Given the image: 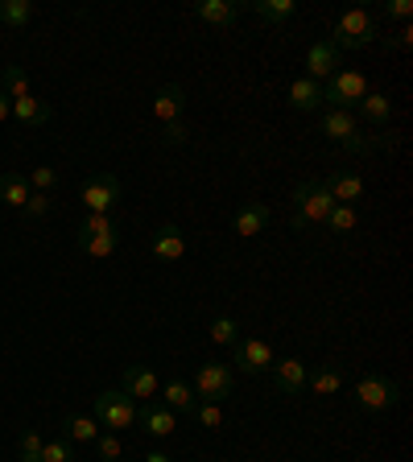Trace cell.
<instances>
[{"label":"cell","mask_w":413,"mask_h":462,"mask_svg":"<svg viewBox=\"0 0 413 462\" xmlns=\"http://www.w3.org/2000/svg\"><path fill=\"white\" fill-rule=\"evenodd\" d=\"M0 91L9 99H21V96H29V75H25V67H5V79H0Z\"/></svg>","instance_id":"obj_32"},{"label":"cell","mask_w":413,"mask_h":462,"mask_svg":"<svg viewBox=\"0 0 413 462\" xmlns=\"http://www.w3.org/2000/svg\"><path fill=\"white\" fill-rule=\"evenodd\" d=\"M170 462H174V458H170Z\"/></svg>","instance_id":"obj_44"},{"label":"cell","mask_w":413,"mask_h":462,"mask_svg":"<svg viewBox=\"0 0 413 462\" xmlns=\"http://www.w3.org/2000/svg\"><path fill=\"white\" fill-rule=\"evenodd\" d=\"M194 421H199L202 425V430H220V425H223V404H207V401H199V404H194Z\"/></svg>","instance_id":"obj_37"},{"label":"cell","mask_w":413,"mask_h":462,"mask_svg":"<svg viewBox=\"0 0 413 462\" xmlns=\"http://www.w3.org/2000/svg\"><path fill=\"white\" fill-rule=\"evenodd\" d=\"M368 91H372V87H368V79L360 75V70H335V75L323 83V107H331V112H356Z\"/></svg>","instance_id":"obj_3"},{"label":"cell","mask_w":413,"mask_h":462,"mask_svg":"<svg viewBox=\"0 0 413 462\" xmlns=\"http://www.w3.org/2000/svg\"><path fill=\"white\" fill-rule=\"evenodd\" d=\"M380 13H385L389 21H409V13H413V0H393V5H380Z\"/></svg>","instance_id":"obj_40"},{"label":"cell","mask_w":413,"mask_h":462,"mask_svg":"<svg viewBox=\"0 0 413 462\" xmlns=\"http://www.w3.org/2000/svg\"><path fill=\"white\" fill-rule=\"evenodd\" d=\"M13 120H17L21 128H42V125H50V104L29 91V96L13 99Z\"/></svg>","instance_id":"obj_19"},{"label":"cell","mask_w":413,"mask_h":462,"mask_svg":"<svg viewBox=\"0 0 413 462\" xmlns=\"http://www.w3.org/2000/svg\"><path fill=\"white\" fill-rule=\"evenodd\" d=\"M323 136L327 141H335L343 153H352V157H364V153H372V144H368V136L360 133V120H356V112H323Z\"/></svg>","instance_id":"obj_5"},{"label":"cell","mask_w":413,"mask_h":462,"mask_svg":"<svg viewBox=\"0 0 413 462\" xmlns=\"http://www.w3.org/2000/svg\"><path fill=\"white\" fill-rule=\"evenodd\" d=\"M29 194H33V190H29V178H25V173H0V202H5V207L21 211Z\"/></svg>","instance_id":"obj_25"},{"label":"cell","mask_w":413,"mask_h":462,"mask_svg":"<svg viewBox=\"0 0 413 462\" xmlns=\"http://www.w3.org/2000/svg\"><path fill=\"white\" fill-rule=\"evenodd\" d=\"M273 346L265 343V338H240V343L231 346V372L236 375H265L273 367Z\"/></svg>","instance_id":"obj_9"},{"label":"cell","mask_w":413,"mask_h":462,"mask_svg":"<svg viewBox=\"0 0 413 462\" xmlns=\"http://www.w3.org/2000/svg\"><path fill=\"white\" fill-rule=\"evenodd\" d=\"M249 9L257 13V17L265 21L269 29H281V25H289V21H294L298 5H294V0H249Z\"/></svg>","instance_id":"obj_22"},{"label":"cell","mask_w":413,"mask_h":462,"mask_svg":"<svg viewBox=\"0 0 413 462\" xmlns=\"http://www.w3.org/2000/svg\"><path fill=\"white\" fill-rule=\"evenodd\" d=\"M376 42H380L385 50H405V46H413V29L405 25V29H397V33H380Z\"/></svg>","instance_id":"obj_38"},{"label":"cell","mask_w":413,"mask_h":462,"mask_svg":"<svg viewBox=\"0 0 413 462\" xmlns=\"http://www.w3.org/2000/svg\"><path fill=\"white\" fill-rule=\"evenodd\" d=\"M21 211H25L29 219H42V215L50 211V194H38V190H33V194L25 199V207H21Z\"/></svg>","instance_id":"obj_39"},{"label":"cell","mask_w":413,"mask_h":462,"mask_svg":"<svg viewBox=\"0 0 413 462\" xmlns=\"http://www.w3.org/2000/svg\"><path fill=\"white\" fill-rule=\"evenodd\" d=\"M306 388L314 396H335L343 388V372L339 367H318L314 375H306Z\"/></svg>","instance_id":"obj_28"},{"label":"cell","mask_w":413,"mask_h":462,"mask_svg":"<svg viewBox=\"0 0 413 462\" xmlns=\"http://www.w3.org/2000/svg\"><path fill=\"white\" fill-rule=\"evenodd\" d=\"M207 335H211V343H220V346H236L240 343V322H236V318H228V314H220V318H211V330H207Z\"/></svg>","instance_id":"obj_30"},{"label":"cell","mask_w":413,"mask_h":462,"mask_svg":"<svg viewBox=\"0 0 413 462\" xmlns=\"http://www.w3.org/2000/svg\"><path fill=\"white\" fill-rule=\"evenodd\" d=\"M62 433H67L70 446H91L99 425H96V417H87V413H67L62 417Z\"/></svg>","instance_id":"obj_24"},{"label":"cell","mask_w":413,"mask_h":462,"mask_svg":"<svg viewBox=\"0 0 413 462\" xmlns=\"http://www.w3.org/2000/svg\"><path fill=\"white\" fill-rule=\"evenodd\" d=\"M54 182H58V170H54V165H33V170H29V190L50 194V190H54Z\"/></svg>","instance_id":"obj_35"},{"label":"cell","mask_w":413,"mask_h":462,"mask_svg":"<svg viewBox=\"0 0 413 462\" xmlns=\"http://www.w3.org/2000/svg\"><path fill=\"white\" fill-rule=\"evenodd\" d=\"M265 227H269V207H265V202L252 199L236 211V236H240V240H252V236H260Z\"/></svg>","instance_id":"obj_20"},{"label":"cell","mask_w":413,"mask_h":462,"mask_svg":"<svg viewBox=\"0 0 413 462\" xmlns=\"http://www.w3.org/2000/svg\"><path fill=\"white\" fill-rule=\"evenodd\" d=\"M186 136H191V128H186V120H178V125H165L162 141H165V144H183Z\"/></svg>","instance_id":"obj_41"},{"label":"cell","mask_w":413,"mask_h":462,"mask_svg":"<svg viewBox=\"0 0 413 462\" xmlns=\"http://www.w3.org/2000/svg\"><path fill=\"white\" fill-rule=\"evenodd\" d=\"M360 120L372 128H389V120H393V99L385 96V91H368L364 99H360Z\"/></svg>","instance_id":"obj_21"},{"label":"cell","mask_w":413,"mask_h":462,"mask_svg":"<svg viewBox=\"0 0 413 462\" xmlns=\"http://www.w3.org/2000/svg\"><path fill=\"white\" fill-rule=\"evenodd\" d=\"M231 393H236V372H231V364H223V359L199 364V372H194V396H199V401L223 404Z\"/></svg>","instance_id":"obj_6"},{"label":"cell","mask_w":413,"mask_h":462,"mask_svg":"<svg viewBox=\"0 0 413 462\" xmlns=\"http://www.w3.org/2000/svg\"><path fill=\"white\" fill-rule=\"evenodd\" d=\"M356 404L364 413H385V409L401 404V388H397V380H389V375L368 372L356 380Z\"/></svg>","instance_id":"obj_7"},{"label":"cell","mask_w":413,"mask_h":462,"mask_svg":"<svg viewBox=\"0 0 413 462\" xmlns=\"http://www.w3.org/2000/svg\"><path fill=\"white\" fill-rule=\"evenodd\" d=\"M75 244L87 252V256L108 260V256H116V248H120V231H108V236H75Z\"/></svg>","instance_id":"obj_26"},{"label":"cell","mask_w":413,"mask_h":462,"mask_svg":"<svg viewBox=\"0 0 413 462\" xmlns=\"http://www.w3.org/2000/svg\"><path fill=\"white\" fill-rule=\"evenodd\" d=\"M335 70H343V54H339V50L331 46L327 38L314 42V46L306 50V79H314V83H327Z\"/></svg>","instance_id":"obj_14"},{"label":"cell","mask_w":413,"mask_h":462,"mask_svg":"<svg viewBox=\"0 0 413 462\" xmlns=\"http://www.w3.org/2000/svg\"><path fill=\"white\" fill-rule=\"evenodd\" d=\"M83 207L87 215H112L120 202H125V186H120V178L116 173H91L83 182Z\"/></svg>","instance_id":"obj_8"},{"label":"cell","mask_w":413,"mask_h":462,"mask_svg":"<svg viewBox=\"0 0 413 462\" xmlns=\"http://www.w3.org/2000/svg\"><path fill=\"white\" fill-rule=\"evenodd\" d=\"M323 182H327V190H331V199H335V202L356 207V202L364 199V178H360L356 170H335V173H327Z\"/></svg>","instance_id":"obj_17"},{"label":"cell","mask_w":413,"mask_h":462,"mask_svg":"<svg viewBox=\"0 0 413 462\" xmlns=\"http://www.w3.org/2000/svg\"><path fill=\"white\" fill-rule=\"evenodd\" d=\"M269 375H273V388H277L281 396H298L302 388H306V375H310V367H306V359H298V356H286V359H273Z\"/></svg>","instance_id":"obj_11"},{"label":"cell","mask_w":413,"mask_h":462,"mask_svg":"<svg viewBox=\"0 0 413 462\" xmlns=\"http://www.w3.org/2000/svg\"><path fill=\"white\" fill-rule=\"evenodd\" d=\"M323 227H327L331 236H352V231L360 227L356 207H347V202H335V211L327 215V223H323Z\"/></svg>","instance_id":"obj_29"},{"label":"cell","mask_w":413,"mask_h":462,"mask_svg":"<svg viewBox=\"0 0 413 462\" xmlns=\"http://www.w3.org/2000/svg\"><path fill=\"white\" fill-rule=\"evenodd\" d=\"M108 231H120L112 215H83V223L75 227V236H108Z\"/></svg>","instance_id":"obj_34"},{"label":"cell","mask_w":413,"mask_h":462,"mask_svg":"<svg viewBox=\"0 0 413 462\" xmlns=\"http://www.w3.org/2000/svg\"><path fill=\"white\" fill-rule=\"evenodd\" d=\"M145 462H170V454H162V450H149V454H145Z\"/></svg>","instance_id":"obj_43"},{"label":"cell","mask_w":413,"mask_h":462,"mask_svg":"<svg viewBox=\"0 0 413 462\" xmlns=\"http://www.w3.org/2000/svg\"><path fill=\"white\" fill-rule=\"evenodd\" d=\"M162 404L165 409H174L178 417H191L194 404H199V396H194V388L186 384L183 375H174V380H165L162 384Z\"/></svg>","instance_id":"obj_18"},{"label":"cell","mask_w":413,"mask_h":462,"mask_svg":"<svg viewBox=\"0 0 413 462\" xmlns=\"http://www.w3.org/2000/svg\"><path fill=\"white\" fill-rule=\"evenodd\" d=\"M289 207H294V215H289V227H294V231H306V227H323V223H327V215L335 211V199H331V190H327V182H323V178H310V182L294 186V194H289Z\"/></svg>","instance_id":"obj_1"},{"label":"cell","mask_w":413,"mask_h":462,"mask_svg":"<svg viewBox=\"0 0 413 462\" xmlns=\"http://www.w3.org/2000/svg\"><path fill=\"white\" fill-rule=\"evenodd\" d=\"M42 442H46V438H42L38 430H25L17 438V462H42Z\"/></svg>","instance_id":"obj_33"},{"label":"cell","mask_w":413,"mask_h":462,"mask_svg":"<svg viewBox=\"0 0 413 462\" xmlns=\"http://www.w3.org/2000/svg\"><path fill=\"white\" fill-rule=\"evenodd\" d=\"M33 21V5L29 0H0V25L5 29H25Z\"/></svg>","instance_id":"obj_27"},{"label":"cell","mask_w":413,"mask_h":462,"mask_svg":"<svg viewBox=\"0 0 413 462\" xmlns=\"http://www.w3.org/2000/svg\"><path fill=\"white\" fill-rule=\"evenodd\" d=\"M91 450H96V458H99V462H120V458H125V442H120L116 433H104V430L96 433Z\"/></svg>","instance_id":"obj_31"},{"label":"cell","mask_w":413,"mask_h":462,"mask_svg":"<svg viewBox=\"0 0 413 462\" xmlns=\"http://www.w3.org/2000/svg\"><path fill=\"white\" fill-rule=\"evenodd\" d=\"M120 393L133 396L136 404L157 401V393H162V384H157V372H154L149 364H128V367H125V384H120Z\"/></svg>","instance_id":"obj_12"},{"label":"cell","mask_w":413,"mask_h":462,"mask_svg":"<svg viewBox=\"0 0 413 462\" xmlns=\"http://www.w3.org/2000/svg\"><path fill=\"white\" fill-rule=\"evenodd\" d=\"M380 33H385V29H380V21H376L372 9H347L343 17L335 21V29H331L327 42L343 54V50H368Z\"/></svg>","instance_id":"obj_2"},{"label":"cell","mask_w":413,"mask_h":462,"mask_svg":"<svg viewBox=\"0 0 413 462\" xmlns=\"http://www.w3.org/2000/svg\"><path fill=\"white\" fill-rule=\"evenodd\" d=\"M136 409H141V404H136L133 396H125L120 388H104V393L96 396V404H91V417H96V425H104L108 433H116V430H133Z\"/></svg>","instance_id":"obj_4"},{"label":"cell","mask_w":413,"mask_h":462,"mask_svg":"<svg viewBox=\"0 0 413 462\" xmlns=\"http://www.w3.org/2000/svg\"><path fill=\"white\" fill-rule=\"evenodd\" d=\"M289 107L294 112H314V107H323V83H314V79H294L289 83Z\"/></svg>","instance_id":"obj_23"},{"label":"cell","mask_w":413,"mask_h":462,"mask_svg":"<svg viewBox=\"0 0 413 462\" xmlns=\"http://www.w3.org/2000/svg\"><path fill=\"white\" fill-rule=\"evenodd\" d=\"M240 13H249V0H199V5H194V17H199L202 25H211L215 33L236 25Z\"/></svg>","instance_id":"obj_10"},{"label":"cell","mask_w":413,"mask_h":462,"mask_svg":"<svg viewBox=\"0 0 413 462\" xmlns=\"http://www.w3.org/2000/svg\"><path fill=\"white\" fill-rule=\"evenodd\" d=\"M5 120H13V99L0 91V125H5Z\"/></svg>","instance_id":"obj_42"},{"label":"cell","mask_w":413,"mask_h":462,"mask_svg":"<svg viewBox=\"0 0 413 462\" xmlns=\"http://www.w3.org/2000/svg\"><path fill=\"white\" fill-rule=\"evenodd\" d=\"M136 425H141V433H149V438H174L178 433V413L174 409H165L162 401H149L145 409H136Z\"/></svg>","instance_id":"obj_13"},{"label":"cell","mask_w":413,"mask_h":462,"mask_svg":"<svg viewBox=\"0 0 413 462\" xmlns=\"http://www.w3.org/2000/svg\"><path fill=\"white\" fill-rule=\"evenodd\" d=\"M183 112H186V91L178 83H165V87H157V96H154V120L157 125H178L183 120Z\"/></svg>","instance_id":"obj_15"},{"label":"cell","mask_w":413,"mask_h":462,"mask_svg":"<svg viewBox=\"0 0 413 462\" xmlns=\"http://www.w3.org/2000/svg\"><path fill=\"white\" fill-rule=\"evenodd\" d=\"M42 462H75V446H70L67 438L42 442Z\"/></svg>","instance_id":"obj_36"},{"label":"cell","mask_w":413,"mask_h":462,"mask_svg":"<svg viewBox=\"0 0 413 462\" xmlns=\"http://www.w3.org/2000/svg\"><path fill=\"white\" fill-rule=\"evenodd\" d=\"M149 252H154L157 260H183L186 256V236H183V227L178 223H162V227L149 236Z\"/></svg>","instance_id":"obj_16"}]
</instances>
